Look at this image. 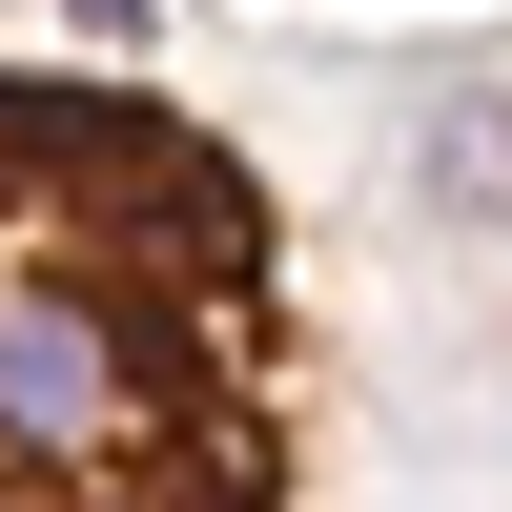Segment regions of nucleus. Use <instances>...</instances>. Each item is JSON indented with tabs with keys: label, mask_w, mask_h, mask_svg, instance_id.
<instances>
[{
	"label": "nucleus",
	"mask_w": 512,
	"mask_h": 512,
	"mask_svg": "<svg viewBox=\"0 0 512 512\" xmlns=\"http://www.w3.org/2000/svg\"><path fill=\"white\" fill-rule=\"evenodd\" d=\"M308 308L205 103L0 62V512H287Z\"/></svg>",
	"instance_id": "nucleus-1"
}]
</instances>
